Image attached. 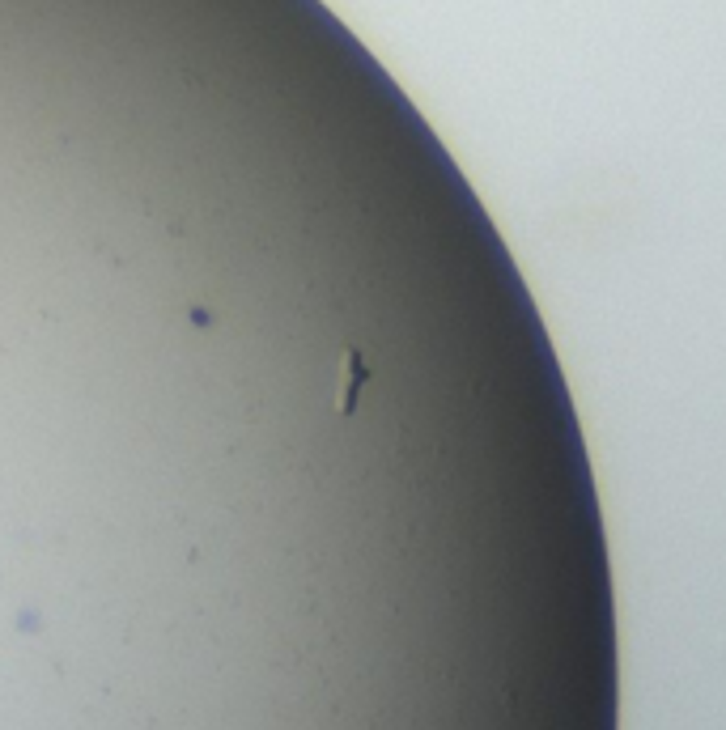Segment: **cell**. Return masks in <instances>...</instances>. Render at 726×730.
I'll use <instances>...</instances> for the list:
<instances>
[{
	"label": "cell",
	"instance_id": "cell-1",
	"mask_svg": "<svg viewBox=\"0 0 726 730\" xmlns=\"http://www.w3.org/2000/svg\"><path fill=\"white\" fill-rule=\"evenodd\" d=\"M348 383L340 387V412H353V404H357V387L370 378V365H361V357L357 352H348Z\"/></svg>",
	"mask_w": 726,
	"mask_h": 730
}]
</instances>
